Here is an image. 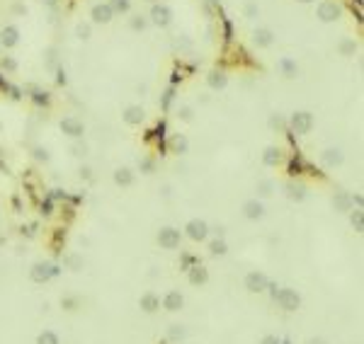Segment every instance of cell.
Segmentation results:
<instances>
[{
    "mask_svg": "<svg viewBox=\"0 0 364 344\" xmlns=\"http://www.w3.org/2000/svg\"><path fill=\"white\" fill-rule=\"evenodd\" d=\"M37 344H58V334L51 332V330H44L37 337Z\"/></svg>",
    "mask_w": 364,
    "mask_h": 344,
    "instance_id": "29",
    "label": "cell"
},
{
    "mask_svg": "<svg viewBox=\"0 0 364 344\" xmlns=\"http://www.w3.org/2000/svg\"><path fill=\"white\" fill-rule=\"evenodd\" d=\"M209 85L214 90H223L228 85V75L223 70H214V73H209Z\"/></svg>",
    "mask_w": 364,
    "mask_h": 344,
    "instance_id": "23",
    "label": "cell"
},
{
    "mask_svg": "<svg viewBox=\"0 0 364 344\" xmlns=\"http://www.w3.org/2000/svg\"><path fill=\"white\" fill-rule=\"evenodd\" d=\"M187 272H189V284H194V286H204V284L209 281V272L202 264H194L192 269H187Z\"/></svg>",
    "mask_w": 364,
    "mask_h": 344,
    "instance_id": "13",
    "label": "cell"
},
{
    "mask_svg": "<svg viewBox=\"0 0 364 344\" xmlns=\"http://www.w3.org/2000/svg\"><path fill=\"white\" fill-rule=\"evenodd\" d=\"M58 274H61V264H56V262H37L29 269V279L34 284H46V281L56 279Z\"/></svg>",
    "mask_w": 364,
    "mask_h": 344,
    "instance_id": "1",
    "label": "cell"
},
{
    "mask_svg": "<svg viewBox=\"0 0 364 344\" xmlns=\"http://www.w3.org/2000/svg\"><path fill=\"white\" fill-rule=\"evenodd\" d=\"M270 124H272V126H282V119H279V117H272V119H270Z\"/></svg>",
    "mask_w": 364,
    "mask_h": 344,
    "instance_id": "46",
    "label": "cell"
},
{
    "mask_svg": "<svg viewBox=\"0 0 364 344\" xmlns=\"http://www.w3.org/2000/svg\"><path fill=\"white\" fill-rule=\"evenodd\" d=\"M182 305H185V298H182L180 291H168L166 296H163V308H166V311L175 313V311H180Z\"/></svg>",
    "mask_w": 364,
    "mask_h": 344,
    "instance_id": "11",
    "label": "cell"
},
{
    "mask_svg": "<svg viewBox=\"0 0 364 344\" xmlns=\"http://www.w3.org/2000/svg\"><path fill=\"white\" fill-rule=\"evenodd\" d=\"M131 27L136 29V32H139V29H146V20H144V17H134V20H131Z\"/></svg>",
    "mask_w": 364,
    "mask_h": 344,
    "instance_id": "35",
    "label": "cell"
},
{
    "mask_svg": "<svg viewBox=\"0 0 364 344\" xmlns=\"http://www.w3.org/2000/svg\"><path fill=\"white\" fill-rule=\"evenodd\" d=\"M85 153H88L85 145H73V156H85Z\"/></svg>",
    "mask_w": 364,
    "mask_h": 344,
    "instance_id": "43",
    "label": "cell"
},
{
    "mask_svg": "<svg viewBox=\"0 0 364 344\" xmlns=\"http://www.w3.org/2000/svg\"><path fill=\"white\" fill-rule=\"evenodd\" d=\"M257 5H255V3H248V8H245V15H248V17H257Z\"/></svg>",
    "mask_w": 364,
    "mask_h": 344,
    "instance_id": "36",
    "label": "cell"
},
{
    "mask_svg": "<svg viewBox=\"0 0 364 344\" xmlns=\"http://www.w3.org/2000/svg\"><path fill=\"white\" fill-rule=\"evenodd\" d=\"M63 305H66L68 311H73V305H76V298H63Z\"/></svg>",
    "mask_w": 364,
    "mask_h": 344,
    "instance_id": "44",
    "label": "cell"
},
{
    "mask_svg": "<svg viewBox=\"0 0 364 344\" xmlns=\"http://www.w3.org/2000/svg\"><path fill=\"white\" fill-rule=\"evenodd\" d=\"M20 42V29L17 27H5L3 32H0V44L5 46V49H10Z\"/></svg>",
    "mask_w": 364,
    "mask_h": 344,
    "instance_id": "15",
    "label": "cell"
},
{
    "mask_svg": "<svg viewBox=\"0 0 364 344\" xmlns=\"http://www.w3.org/2000/svg\"><path fill=\"white\" fill-rule=\"evenodd\" d=\"M279 68H282V73H284L287 78H294V75H296V73H299L296 63H294L291 58H282V61H279Z\"/></svg>",
    "mask_w": 364,
    "mask_h": 344,
    "instance_id": "26",
    "label": "cell"
},
{
    "mask_svg": "<svg viewBox=\"0 0 364 344\" xmlns=\"http://www.w3.org/2000/svg\"><path fill=\"white\" fill-rule=\"evenodd\" d=\"M139 305H141V311H144V313H155L158 308H160V298L155 296L153 291H148V293H144V296H141Z\"/></svg>",
    "mask_w": 364,
    "mask_h": 344,
    "instance_id": "14",
    "label": "cell"
},
{
    "mask_svg": "<svg viewBox=\"0 0 364 344\" xmlns=\"http://www.w3.org/2000/svg\"><path fill=\"white\" fill-rule=\"evenodd\" d=\"M323 163L328 167H335L342 163V150L340 148H328V150H323Z\"/></svg>",
    "mask_w": 364,
    "mask_h": 344,
    "instance_id": "22",
    "label": "cell"
},
{
    "mask_svg": "<svg viewBox=\"0 0 364 344\" xmlns=\"http://www.w3.org/2000/svg\"><path fill=\"white\" fill-rule=\"evenodd\" d=\"M90 32H92V29H90V24H85V22H80L76 27V34L80 39H90Z\"/></svg>",
    "mask_w": 364,
    "mask_h": 344,
    "instance_id": "32",
    "label": "cell"
},
{
    "mask_svg": "<svg viewBox=\"0 0 364 344\" xmlns=\"http://www.w3.org/2000/svg\"><path fill=\"white\" fill-rule=\"evenodd\" d=\"M151 3H158V0H151Z\"/></svg>",
    "mask_w": 364,
    "mask_h": 344,
    "instance_id": "49",
    "label": "cell"
},
{
    "mask_svg": "<svg viewBox=\"0 0 364 344\" xmlns=\"http://www.w3.org/2000/svg\"><path fill=\"white\" fill-rule=\"evenodd\" d=\"M350 221H352L354 231H357V233H362V231H364V213H362V209H354L352 216H350Z\"/></svg>",
    "mask_w": 364,
    "mask_h": 344,
    "instance_id": "28",
    "label": "cell"
},
{
    "mask_svg": "<svg viewBox=\"0 0 364 344\" xmlns=\"http://www.w3.org/2000/svg\"><path fill=\"white\" fill-rule=\"evenodd\" d=\"M185 334H187V330H185L182 325H170L168 339H170V342H180V339H185Z\"/></svg>",
    "mask_w": 364,
    "mask_h": 344,
    "instance_id": "27",
    "label": "cell"
},
{
    "mask_svg": "<svg viewBox=\"0 0 364 344\" xmlns=\"http://www.w3.org/2000/svg\"><path fill=\"white\" fill-rule=\"evenodd\" d=\"M158 245L163 247V250H177L180 247V231L177 228H160V233H158Z\"/></svg>",
    "mask_w": 364,
    "mask_h": 344,
    "instance_id": "6",
    "label": "cell"
},
{
    "mask_svg": "<svg viewBox=\"0 0 364 344\" xmlns=\"http://www.w3.org/2000/svg\"><path fill=\"white\" fill-rule=\"evenodd\" d=\"M291 129L299 133V136H306V133L313 129V114L311 111H296L291 117Z\"/></svg>",
    "mask_w": 364,
    "mask_h": 344,
    "instance_id": "7",
    "label": "cell"
},
{
    "mask_svg": "<svg viewBox=\"0 0 364 344\" xmlns=\"http://www.w3.org/2000/svg\"><path fill=\"white\" fill-rule=\"evenodd\" d=\"M306 344H328V342H325V339H320V337H311Z\"/></svg>",
    "mask_w": 364,
    "mask_h": 344,
    "instance_id": "45",
    "label": "cell"
},
{
    "mask_svg": "<svg viewBox=\"0 0 364 344\" xmlns=\"http://www.w3.org/2000/svg\"><path fill=\"white\" fill-rule=\"evenodd\" d=\"M272 298L277 300V305L282 311H296L299 305H301V296L294 289H277V293Z\"/></svg>",
    "mask_w": 364,
    "mask_h": 344,
    "instance_id": "2",
    "label": "cell"
},
{
    "mask_svg": "<svg viewBox=\"0 0 364 344\" xmlns=\"http://www.w3.org/2000/svg\"><path fill=\"white\" fill-rule=\"evenodd\" d=\"M289 172H291V175H299V172H301V163H299L296 158L291 160V167H289Z\"/></svg>",
    "mask_w": 364,
    "mask_h": 344,
    "instance_id": "37",
    "label": "cell"
},
{
    "mask_svg": "<svg viewBox=\"0 0 364 344\" xmlns=\"http://www.w3.org/2000/svg\"><path fill=\"white\" fill-rule=\"evenodd\" d=\"M66 264L73 269V272H78V269H83V262H80V257L78 255H68L66 257Z\"/></svg>",
    "mask_w": 364,
    "mask_h": 344,
    "instance_id": "31",
    "label": "cell"
},
{
    "mask_svg": "<svg viewBox=\"0 0 364 344\" xmlns=\"http://www.w3.org/2000/svg\"><path fill=\"white\" fill-rule=\"evenodd\" d=\"M61 131L66 136H71V138H80L85 133V126H83V122L78 117H66V119H61Z\"/></svg>",
    "mask_w": 364,
    "mask_h": 344,
    "instance_id": "8",
    "label": "cell"
},
{
    "mask_svg": "<svg viewBox=\"0 0 364 344\" xmlns=\"http://www.w3.org/2000/svg\"><path fill=\"white\" fill-rule=\"evenodd\" d=\"M182 266H185V269H192V266H194V257L185 255V257H182Z\"/></svg>",
    "mask_w": 364,
    "mask_h": 344,
    "instance_id": "39",
    "label": "cell"
},
{
    "mask_svg": "<svg viewBox=\"0 0 364 344\" xmlns=\"http://www.w3.org/2000/svg\"><path fill=\"white\" fill-rule=\"evenodd\" d=\"M253 42L257 46H270L272 42H275V34L270 32V29H265V27H260V29H255L253 32Z\"/></svg>",
    "mask_w": 364,
    "mask_h": 344,
    "instance_id": "21",
    "label": "cell"
},
{
    "mask_svg": "<svg viewBox=\"0 0 364 344\" xmlns=\"http://www.w3.org/2000/svg\"><path fill=\"white\" fill-rule=\"evenodd\" d=\"M42 3H46V5H51V8H54V5L58 3V0H42Z\"/></svg>",
    "mask_w": 364,
    "mask_h": 344,
    "instance_id": "47",
    "label": "cell"
},
{
    "mask_svg": "<svg viewBox=\"0 0 364 344\" xmlns=\"http://www.w3.org/2000/svg\"><path fill=\"white\" fill-rule=\"evenodd\" d=\"M185 233H187L189 240L202 243V240H207V235H209V225H207V221H202V218H192V221L185 225Z\"/></svg>",
    "mask_w": 364,
    "mask_h": 344,
    "instance_id": "3",
    "label": "cell"
},
{
    "mask_svg": "<svg viewBox=\"0 0 364 344\" xmlns=\"http://www.w3.org/2000/svg\"><path fill=\"white\" fill-rule=\"evenodd\" d=\"M146 117V111L141 104H131V107H126V111H124V122L126 124H141Z\"/></svg>",
    "mask_w": 364,
    "mask_h": 344,
    "instance_id": "16",
    "label": "cell"
},
{
    "mask_svg": "<svg viewBox=\"0 0 364 344\" xmlns=\"http://www.w3.org/2000/svg\"><path fill=\"white\" fill-rule=\"evenodd\" d=\"M257 194H260V197H270V194H272V182H270V179L260 182V184H257Z\"/></svg>",
    "mask_w": 364,
    "mask_h": 344,
    "instance_id": "30",
    "label": "cell"
},
{
    "mask_svg": "<svg viewBox=\"0 0 364 344\" xmlns=\"http://www.w3.org/2000/svg\"><path fill=\"white\" fill-rule=\"evenodd\" d=\"M342 15V8L340 3H335V0H323L318 5V17L323 22H335V20H340Z\"/></svg>",
    "mask_w": 364,
    "mask_h": 344,
    "instance_id": "4",
    "label": "cell"
},
{
    "mask_svg": "<svg viewBox=\"0 0 364 344\" xmlns=\"http://www.w3.org/2000/svg\"><path fill=\"white\" fill-rule=\"evenodd\" d=\"M34 156L39 158V160H49V153H46L44 148H37V150H34Z\"/></svg>",
    "mask_w": 364,
    "mask_h": 344,
    "instance_id": "42",
    "label": "cell"
},
{
    "mask_svg": "<svg viewBox=\"0 0 364 344\" xmlns=\"http://www.w3.org/2000/svg\"><path fill=\"white\" fill-rule=\"evenodd\" d=\"M262 163H265L267 167H277L279 163H282V150H279L277 145L265 148V153H262Z\"/></svg>",
    "mask_w": 364,
    "mask_h": 344,
    "instance_id": "18",
    "label": "cell"
},
{
    "mask_svg": "<svg viewBox=\"0 0 364 344\" xmlns=\"http://www.w3.org/2000/svg\"><path fill=\"white\" fill-rule=\"evenodd\" d=\"M3 68H8V70H15V68H17V63H15L12 58H3Z\"/></svg>",
    "mask_w": 364,
    "mask_h": 344,
    "instance_id": "41",
    "label": "cell"
},
{
    "mask_svg": "<svg viewBox=\"0 0 364 344\" xmlns=\"http://www.w3.org/2000/svg\"><path fill=\"white\" fill-rule=\"evenodd\" d=\"M180 119L189 122V119H192V109H189V107H182V109H180Z\"/></svg>",
    "mask_w": 364,
    "mask_h": 344,
    "instance_id": "38",
    "label": "cell"
},
{
    "mask_svg": "<svg viewBox=\"0 0 364 344\" xmlns=\"http://www.w3.org/2000/svg\"><path fill=\"white\" fill-rule=\"evenodd\" d=\"M209 250H211V255H214V257H223L226 252H228V245H226V240H223V238H216V240L209 245Z\"/></svg>",
    "mask_w": 364,
    "mask_h": 344,
    "instance_id": "25",
    "label": "cell"
},
{
    "mask_svg": "<svg viewBox=\"0 0 364 344\" xmlns=\"http://www.w3.org/2000/svg\"><path fill=\"white\" fill-rule=\"evenodd\" d=\"M260 344H282V342L277 339L275 334H267V337H262V342H260Z\"/></svg>",
    "mask_w": 364,
    "mask_h": 344,
    "instance_id": "40",
    "label": "cell"
},
{
    "mask_svg": "<svg viewBox=\"0 0 364 344\" xmlns=\"http://www.w3.org/2000/svg\"><path fill=\"white\" fill-rule=\"evenodd\" d=\"M110 8H112V10H121V12H126V10H129V0H112V3H110Z\"/></svg>",
    "mask_w": 364,
    "mask_h": 344,
    "instance_id": "33",
    "label": "cell"
},
{
    "mask_svg": "<svg viewBox=\"0 0 364 344\" xmlns=\"http://www.w3.org/2000/svg\"><path fill=\"white\" fill-rule=\"evenodd\" d=\"M114 182H117L119 187H131L134 172L129 170V167H119V170H114Z\"/></svg>",
    "mask_w": 364,
    "mask_h": 344,
    "instance_id": "20",
    "label": "cell"
},
{
    "mask_svg": "<svg viewBox=\"0 0 364 344\" xmlns=\"http://www.w3.org/2000/svg\"><path fill=\"white\" fill-rule=\"evenodd\" d=\"M287 194H289V199H294V201H301L304 197H306V187L304 184H287Z\"/></svg>",
    "mask_w": 364,
    "mask_h": 344,
    "instance_id": "24",
    "label": "cell"
},
{
    "mask_svg": "<svg viewBox=\"0 0 364 344\" xmlns=\"http://www.w3.org/2000/svg\"><path fill=\"white\" fill-rule=\"evenodd\" d=\"M243 216L248 218V221H260L262 216H265V206H262V201L257 199H250L243 204Z\"/></svg>",
    "mask_w": 364,
    "mask_h": 344,
    "instance_id": "9",
    "label": "cell"
},
{
    "mask_svg": "<svg viewBox=\"0 0 364 344\" xmlns=\"http://www.w3.org/2000/svg\"><path fill=\"white\" fill-rule=\"evenodd\" d=\"M170 150L177 153V156H185V153L189 150V141L182 136V133H175V136L170 138Z\"/></svg>",
    "mask_w": 364,
    "mask_h": 344,
    "instance_id": "19",
    "label": "cell"
},
{
    "mask_svg": "<svg viewBox=\"0 0 364 344\" xmlns=\"http://www.w3.org/2000/svg\"><path fill=\"white\" fill-rule=\"evenodd\" d=\"M151 20H153V24H158V27H168V24L173 22V10H170L168 5H153Z\"/></svg>",
    "mask_w": 364,
    "mask_h": 344,
    "instance_id": "10",
    "label": "cell"
},
{
    "mask_svg": "<svg viewBox=\"0 0 364 344\" xmlns=\"http://www.w3.org/2000/svg\"><path fill=\"white\" fill-rule=\"evenodd\" d=\"M112 15H114V10L110 8V3H100L92 8V20L97 24H107L112 20Z\"/></svg>",
    "mask_w": 364,
    "mask_h": 344,
    "instance_id": "12",
    "label": "cell"
},
{
    "mask_svg": "<svg viewBox=\"0 0 364 344\" xmlns=\"http://www.w3.org/2000/svg\"><path fill=\"white\" fill-rule=\"evenodd\" d=\"M340 51H342L345 56H350V54L354 51V42H350V39H347V42H342V44H340Z\"/></svg>",
    "mask_w": 364,
    "mask_h": 344,
    "instance_id": "34",
    "label": "cell"
},
{
    "mask_svg": "<svg viewBox=\"0 0 364 344\" xmlns=\"http://www.w3.org/2000/svg\"><path fill=\"white\" fill-rule=\"evenodd\" d=\"M333 206H335V211H350V209H352V194L338 192V194L333 197Z\"/></svg>",
    "mask_w": 364,
    "mask_h": 344,
    "instance_id": "17",
    "label": "cell"
},
{
    "mask_svg": "<svg viewBox=\"0 0 364 344\" xmlns=\"http://www.w3.org/2000/svg\"><path fill=\"white\" fill-rule=\"evenodd\" d=\"M243 284H245V289L250 291V293H262L267 289V284H270V279L262 272H248Z\"/></svg>",
    "mask_w": 364,
    "mask_h": 344,
    "instance_id": "5",
    "label": "cell"
},
{
    "mask_svg": "<svg viewBox=\"0 0 364 344\" xmlns=\"http://www.w3.org/2000/svg\"><path fill=\"white\" fill-rule=\"evenodd\" d=\"M299 3H313V0H299Z\"/></svg>",
    "mask_w": 364,
    "mask_h": 344,
    "instance_id": "48",
    "label": "cell"
}]
</instances>
